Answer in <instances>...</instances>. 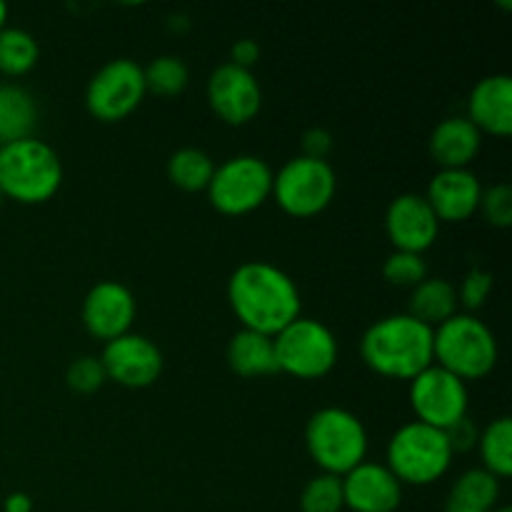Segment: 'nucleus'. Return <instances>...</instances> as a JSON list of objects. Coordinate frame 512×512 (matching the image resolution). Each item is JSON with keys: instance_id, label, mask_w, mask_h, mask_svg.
<instances>
[{"instance_id": "obj_1", "label": "nucleus", "mask_w": 512, "mask_h": 512, "mask_svg": "<svg viewBox=\"0 0 512 512\" xmlns=\"http://www.w3.org/2000/svg\"><path fill=\"white\" fill-rule=\"evenodd\" d=\"M228 300L243 330L275 338L293 320L300 318V293L285 270L273 263L250 260L228 280Z\"/></svg>"}, {"instance_id": "obj_2", "label": "nucleus", "mask_w": 512, "mask_h": 512, "mask_svg": "<svg viewBox=\"0 0 512 512\" xmlns=\"http://www.w3.org/2000/svg\"><path fill=\"white\" fill-rule=\"evenodd\" d=\"M360 355L363 363L383 378L413 380L435 363L433 328L408 313L388 315L365 330Z\"/></svg>"}, {"instance_id": "obj_3", "label": "nucleus", "mask_w": 512, "mask_h": 512, "mask_svg": "<svg viewBox=\"0 0 512 512\" xmlns=\"http://www.w3.org/2000/svg\"><path fill=\"white\" fill-rule=\"evenodd\" d=\"M63 183V163L48 143L38 138L0 145V190L3 198L40 205L53 198Z\"/></svg>"}, {"instance_id": "obj_4", "label": "nucleus", "mask_w": 512, "mask_h": 512, "mask_svg": "<svg viewBox=\"0 0 512 512\" xmlns=\"http://www.w3.org/2000/svg\"><path fill=\"white\" fill-rule=\"evenodd\" d=\"M433 360L463 383L480 380L498 363V340L483 320L455 313L433 330Z\"/></svg>"}, {"instance_id": "obj_5", "label": "nucleus", "mask_w": 512, "mask_h": 512, "mask_svg": "<svg viewBox=\"0 0 512 512\" xmlns=\"http://www.w3.org/2000/svg\"><path fill=\"white\" fill-rule=\"evenodd\" d=\"M305 448L323 473L343 478L365 463L368 433L350 410L323 408L305 425Z\"/></svg>"}, {"instance_id": "obj_6", "label": "nucleus", "mask_w": 512, "mask_h": 512, "mask_svg": "<svg viewBox=\"0 0 512 512\" xmlns=\"http://www.w3.org/2000/svg\"><path fill=\"white\" fill-rule=\"evenodd\" d=\"M453 463V448L443 430L430 425L413 423L395 430L388 443V470L400 480V485L438 483Z\"/></svg>"}, {"instance_id": "obj_7", "label": "nucleus", "mask_w": 512, "mask_h": 512, "mask_svg": "<svg viewBox=\"0 0 512 512\" xmlns=\"http://www.w3.org/2000/svg\"><path fill=\"white\" fill-rule=\"evenodd\" d=\"M280 373L300 380L325 378L338 363V340L333 330L313 318H298L273 338Z\"/></svg>"}, {"instance_id": "obj_8", "label": "nucleus", "mask_w": 512, "mask_h": 512, "mask_svg": "<svg viewBox=\"0 0 512 512\" xmlns=\"http://www.w3.org/2000/svg\"><path fill=\"white\" fill-rule=\"evenodd\" d=\"M335 170L328 160L298 155L273 175V198L290 218H315L335 198Z\"/></svg>"}, {"instance_id": "obj_9", "label": "nucleus", "mask_w": 512, "mask_h": 512, "mask_svg": "<svg viewBox=\"0 0 512 512\" xmlns=\"http://www.w3.org/2000/svg\"><path fill=\"white\" fill-rule=\"evenodd\" d=\"M273 193V170L263 158L235 155L223 165H215L210 178V203L223 215H248L258 210Z\"/></svg>"}, {"instance_id": "obj_10", "label": "nucleus", "mask_w": 512, "mask_h": 512, "mask_svg": "<svg viewBox=\"0 0 512 512\" xmlns=\"http://www.w3.org/2000/svg\"><path fill=\"white\" fill-rule=\"evenodd\" d=\"M145 75L135 60L115 58L105 63L85 90V108L100 123H118L140 108L145 98Z\"/></svg>"}, {"instance_id": "obj_11", "label": "nucleus", "mask_w": 512, "mask_h": 512, "mask_svg": "<svg viewBox=\"0 0 512 512\" xmlns=\"http://www.w3.org/2000/svg\"><path fill=\"white\" fill-rule=\"evenodd\" d=\"M410 405L418 423L445 433L468 418V385L433 363L410 380Z\"/></svg>"}, {"instance_id": "obj_12", "label": "nucleus", "mask_w": 512, "mask_h": 512, "mask_svg": "<svg viewBox=\"0 0 512 512\" xmlns=\"http://www.w3.org/2000/svg\"><path fill=\"white\" fill-rule=\"evenodd\" d=\"M105 375L123 388H148L163 373V355L153 340L125 333L105 343L100 355Z\"/></svg>"}, {"instance_id": "obj_13", "label": "nucleus", "mask_w": 512, "mask_h": 512, "mask_svg": "<svg viewBox=\"0 0 512 512\" xmlns=\"http://www.w3.org/2000/svg\"><path fill=\"white\" fill-rule=\"evenodd\" d=\"M208 103L223 123L245 125L258 115L263 105V90L253 70L225 63L210 73Z\"/></svg>"}, {"instance_id": "obj_14", "label": "nucleus", "mask_w": 512, "mask_h": 512, "mask_svg": "<svg viewBox=\"0 0 512 512\" xmlns=\"http://www.w3.org/2000/svg\"><path fill=\"white\" fill-rule=\"evenodd\" d=\"M135 320V295L118 280H100L83 300V325L93 338L110 340L130 333Z\"/></svg>"}, {"instance_id": "obj_15", "label": "nucleus", "mask_w": 512, "mask_h": 512, "mask_svg": "<svg viewBox=\"0 0 512 512\" xmlns=\"http://www.w3.org/2000/svg\"><path fill=\"white\" fill-rule=\"evenodd\" d=\"M385 233L395 250L423 255L438 240L440 220L428 205L425 195L403 193L388 205Z\"/></svg>"}, {"instance_id": "obj_16", "label": "nucleus", "mask_w": 512, "mask_h": 512, "mask_svg": "<svg viewBox=\"0 0 512 512\" xmlns=\"http://www.w3.org/2000/svg\"><path fill=\"white\" fill-rule=\"evenodd\" d=\"M343 503L353 512H395L403 500V485L380 463H360L343 475Z\"/></svg>"}, {"instance_id": "obj_17", "label": "nucleus", "mask_w": 512, "mask_h": 512, "mask_svg": "<svg viewBox=\"0 0 512 512\" xmlns=\"http://www.w3.org/2000/svg\"><path fill=\"white\" fill-rule=\"evenodd\" d=\"M480 198H483V185L468 168L438 170L425 195L440 223H463L473 218L480 208Z\"/></svg>"}, {"instance_id": "obj_18", "label": "nucleus", "mask_w": 512, "mask_h": 512, "mask_svg": "<svg viewBox=\"0 0 512 512\" xmlns=\"http://www.w3.org/2000/svg\"><path fill=\"white\" fill-rule=\"evenodd\" d=\"M468 120L480 133L508 138L512 133V78L508 73L478 80L468 98Z\"/></svg>"}, {"instance_id": "obj_19", "label": "nucleus", "mask_w": 512, "mask_h": 512, "mask_svg": "<svg viewBox=\"0 0 512 512\" xmlns=\"http://www.w3.org/2000/svg\"><path fill=\"white\" fill-rule=\"evenodd\" d=\"M483 133L468 118H448L430 135V155L440 170L468 168L480 153Z\"/></svg>"}, {"instance_id": "obj_20", "label": "nucleus", "mask_w": 512, "mask_h": 512, "mask_svg": "<svg viewBox=\"0 0 512 512\" xmlns=\"http://www.w3.org/2000/svg\"><path fill=\"white\" fill-rule=\"evenodd\" d=\"M38 128V105L25 88L0 83V145L33 138Z\"/></svg>"}, {"instance_id": "obj_21", "label": "nucleus", "mask_w": 512, "mask_h": 512, "mask_svg": "<svg viewBox=\"0 0 512 512\" xmlns=\"http://www.w3.org/2000/svg\"><path fill=\"white\" fill-rule=\"evenodd\" d=\"M228 365L240 378H263L278 373L273 338L253 330H240L228 345Z\"/></svg>"}, {"instance_id": "obj_22", "label": "nucleus", "mask_w": 512, "mask_h": 512, "mask_svg": "<svg viewBox=\"0 0 512 512\" xmlns=\"http://www.w3.org/2000/svg\"><path fill=\"white\" fill-rule=\"evenodd\" d=\"M458 308V290L445 278H425L413 288L410 298V313L415 320L425 323L428 328H438L445 320L453 318Z\"/></svg>"}, {"instance_id": "obj_23", "label": "nucleus", "mask_w": 512, "mask_h": 512, "mask_svg": "<svg viewBox=\"0 0 512 512\" xmlns=\"http://www.w3.org/2000/svg\"><path fill=\"white\" fill-rule=\"evenodd\" d=\"M500 500V480L488 470L475 468L455 480L448 498V510L493 512Z\"/></svg>"}, {"instance_id": "obj_24", "label": "nucleus", "mask_w": 512, "mask_h": 512, "mask_svg": "<svg viewBox=\"0 0 512 512\" xmlns=\"http://www.w3.org/2000/svg\"><path fill=\"white\" fill-rule=\"evenodd\" d=\"M483 470L505 480L512 475V420L508 415L493 420L478 438Z\"/></svg>"}, {"instance_id": "obj_25", "label": "nucleus", "mask_w": 512, "mask_h": 512, "mask_svg": "<svg viewBox=\"0 0 512 512\" xmlns=\"http://www.w3.org/2000/svg\"><path fill=\"white\" fill-rule=\"evenodd\" d=\"M213 173L215 163L210 160V155L200 148H180L175 150L168 160L170 183L178 185L180 190H188V193L208 190Z\"/></svg>"}, {"instance_id": "obj_26", "label": "nucleus", "mask_w": 512, "mask_h": 512, "mask_svg": "<svg viewBox=\"0 0 512 512\" xmlns=\"http://www.w3.org/2000/svg\"><path fill=\"white\" fill-rule=\"evenodd\" d=\"M38 40L23 28H3L0 30V73L18 78L38 63Z\"/></svg>"}, {"instance_id": "obj_27", "label": "nucleus", "mask_w": 512, "mask_h": 512, "mask_svg": "<svg viewBox=\"0 0 512 512\" xmlns=\"http://www.w3.org/2000/svg\"><path fill=\"white\" fill-rule=\"evenodd\" d=\"M145 90L160 98H175L188 85V65L178 55H160L148 68H143Z\"/></svg>"}, {"instance_id": "obj_28", "label": "nucleus", "mask_w": 512, "mask_h": 512, "mask_svg": "<svg viewBox=\"0 0 512 512\" xmlns=\"http://www.w3.org/2000/svg\"><path fill=\"white\" fill-rule=\"evenodd\" d=\"M343 508V480L338 475H315L300 495V512H340Z\"/></svg>"}, {"instance_id": "obj_29", "label": "nucleus", "mask_w": 512, "mask_h": 512, "mask_svg": "<svg viewBox=\"0 0 512 512\" xmlns=\"http://www.w3.org/2000/svg\"><path fill=\"white\" fill-rule=\"evenodd\" d=\"M383 278L398 288H415L428 278V265H425L423 255L395 250L383 263Z\"/></svg>"}, {"instance_id": "obj_30", "label": "nucleus", "mask_w": 512, "mask_h": 512, "mask_svg": "<svg viewBox=\"0 0 512 512\" xmlns=\"http://www.w3.org/2000/svg\"><path fill=\"white\" fill-rule=\"evenodd\" d=\"M65 380H68V385L75 390V393L90 395V393H98V390L103 388V383L108 380V375H105V368H103V363H100V358L83 355V358H78L70 363Z\"/></svg>"}, {"instance_id": "obj_31", "label": "nucleus", "mask_w": 512, "mask_h": 512, "mask_svg": "<svg viewBox=\"0 0 512 512\" xmlns=\"http://www.w3.org/2000/svg\"><path fill=\"white\" fill-rule=\"evenodd\" d=\"M485 220L495 228H510L512 225V190L508 185H493V188L483 190L480 198V208Z\"/></svg>"}, {"instance_id": "obj_32", "label": "nucleus", "mask_w": 512, "mask_h": 512, "mask_svg": "<svg viewBox=\"0 0 512 512\" xmlns=\"http://www.w3.org/2000/svg\"><path fill=\"white\" fill-rule=\"evenodd\" d=\"M493 290V275L483 268H473L463 278V285L458 290V303L465 310H480Z\"/></svg>"}, {"instance_id": "obj_33", "label": "nucleus", "mask_w": 512, "mask_h": 512, "mask_svg": "<svg viewBox=\"0 0 512 512\" xmlns=\"http://www.w3.org/2000/svg\"><path fill=\"white\" fill-rule=\"evenodd\" d=\"M445 438H448L450 448H453V455L455 453H465V450L475 448L478 445V428H475V423L470 418H463L460 423H455L453 428L445 430Z\"/></svg>"}, {"instance_id": "obj_34", "label": "nucleus", "mask_w": 512, "mask_h": 512, "mask_svg": "<svg viewBox=\"0 0 512 512\" xmlns=\"http://www.w3.org/2000/svg\"><path fill=\"white\" fill-rule=\"evenodd\" d=\"M333 153V135L323 128H313L303 135V155L313 160H328Z\"/></svg>"}, {"instance_id": "obj_35", "label": "nucleus", "mask_w": 512, "mask_h": 512, "mask_svg": "<svg viewBox=\"0 0 512 512\" xmlns=\"http://www.w3.org/2000/svg\"><path fill=\"white\" fill-rule=\"evenodd\" d=\"M260 60V45L255 40L243 38L230 48V63L238 65V68L250 70Z\"/></svg>"}, {"instance_id": "obj_36", "label": "nucleus", "mask_w": 512, "mask_h": 512, "mask_svg": "<svg viewBox=\"0 0 512 512\" xmlns=\"http://www.w3.org/2000/svg\"><path fill=\"white\" fill-rule=\"evenodd\" d=\"M3 512H33V500L25 493H10L3 503Z\"/></svg>"}, {"instance_id": "obj_37", "label": "nucleus", "mask_w": 512, "mask_h": 512, "mask_svg": "<svg viewBox=\"0 0 512 512\" xmlns=\"http://www.w3.org/2000/svg\"><path fill=\"white\" fill-rule=\"evenodd\" d=\"M5 20H8V5L0 3V30L5 28Z\"/></svg>"}, {"instance_id": "obj_38", "label": "nucleus", "mask_w": 512, "mask_h": 512, "mask_svg": "<svg viewBox=\"0 0 512 512\" xmlns=\"http://www.w3.org/2000/svg\"><path fill=\"white\" fill-rule=\"evenodd\" d=\"M493 512H512V510L510 508H495Z\"/></svg>"}, {"instance_id": "obj_39", "label": "nucleus", "mask_w": 512, "mask_h": 512, "mask_svg": "<svg viewBox=\"0 0 512 512\" xmlns=\"http://www.w3.org/2000/svg\"><path fill=\"white\" fill-rule=\"evenodd\" d=\"M448 512H480V510H448Z\"/></svg>"}, {"instance_id": "obj_40", "label": "nucleus", "mask_w": 512, "mask_h": 512, "mask_svg": "<svg viewBox=\"0 0 512 512\" xmlns=\"http://www.w3.org/2000/svg\"><path fill=\"white\" fill-rule=\"evenodd\" d=\"M0 203H3V190H0Z\"/></svg>"}]
</instances>
